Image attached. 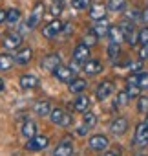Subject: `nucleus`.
<instances>
[{"instance_id":"obj_6","label":"nucleus","mask_w":148,"mask_h":156,"mask_svg":"<svg viewBox=\"0 0 148 156\" xmlns=\"http://www.w3.org/2000/svg\"><path fill=\"white\" fill-rule=\"evenodd\" d=\"M40 66H42V70H46V72H49V73H53L59 66H60V57L57 55V53H51V55H46L44 59H42V62H40Z\"/></svg>"},{"instance_id":"obj_28","label":"nucleus","mask_w":148,"mask_h":156,"mask_svg":"<svg viewBox=\"0 0 148 156\" xmlns=\"http://www.w3.org/2000/svg\"><path fill=\"white\" fill-rule=\"evenodd\" d=\"M71 6L79 11H82L86 8H90V0H71Z\"/></svg>"},{"instance_id":"obj_8","label":"nucleus","mask_w":148,"mask_h":156,"mask_svg":"<svg viewBox=\"0 0 148 156\" xmlns=\"http://www.w3.org/2000/svg\"><path fill=\"white\" fill-rule=\"evenodd\" d=\"M20 44H22V35L20 33H8L2 41V46L6 50H18Z\"/></svg>"},{"instance_id":"obj_32","label":"nucleus","mask_w":148,"mask_h":156,"mask_svg":"<svg viewBox=\"0 0 148 156\" xmlns=\"http://www.w3.org/2000/svg\"><path fill=\"white\" fill-rule=\"evenodd\" d=\"M128 101H130V94H128V90L119 92V96H117V103H119V105H126Z\"/></svg>"},{"instance_id":"obj_16","label":"nucleus","mask_w":148,"mask_h":156,"mask_svg":"<svg viewBox=\"0 0 148 156\" xmlns=\"http://www.w3.org/2000/svg\"><path fill=\"white\" fill-rule=\"evenodd\" d=\"M112 92H113V83H112V81H103V83L97 87L95 96H97V99H106Z\"/></svg>"},{"instance_id":"obj_27","label":"nucleus","mask_w":148,"mask_h":156,"mask_svg":"<svg viewBox=\"0 0 148 156\" xmlns=\"http://www.w3.org/2000/svg\"><path fill=\"white\" fill-rule=\"evenodd\" d=\"M108 57L112 61H117V57H119V44L117 42H110V46H108Z\"/></svg>"},{"instance_id":"obj_29","label":"nucleus","mask_w":148,"mask_h":156,"mask_svg":"<svg viewBox=\"0 0 148 156\" xmlns=\"http://www.w3.org/2000/svg\"><path fill=\"white\" fill-rule=\"evenodd\" d=\"M82 119H84V125H86L88 129H90V127H93V125L97 123L95 114H92V112H88V110H86V114H84V118H82Z\"/></svg>"},{"instance_id":"obj_13","label":"nucleus","mask_w":148,"mask_h":156,"mask_svg":"<svg viewBox=\"0 0 148 156\" xmlns=\"http://www.w3.org/2000/svg\"><path fill=\"white\" fill-rule=\"evenodd\" d=\"M82 70H84V73H88V75H97L99 72H103V64H101V61H97V59H88V61L82 62Z\"/></svg>"},{"instance_id":"obj_36","label":"nucleus","mask_w":148,"mask_h":156,"mask_svg":"<svg viewBox=\"0 0 148 156\" xmlns=\"http://www.w3.org/2000/svg\"><path fill=\"white\" fill-rule=\"evenodd\" d=\"M86 132H88V127H86V125H81V127L77 129V134H79V136H86Z\"/></svg>"},{"instance_id":"obj_17","label":"nucleus","mask_w":148,"mask_h":156,"mask_svg":"<svg viewBox=\"0 0 148 156\" xmlns=\"http://www.w3.org/2000/svg\"><path fill=\"white\" fill-rule=\"evenodd\" d=\"M126 127H128V121H126V118L119 116V118H115V119L112 121V125H110V130H112L113 134H123V132L126 130Z\"/></svg>"},{"instance_id":"obj_39","label":"nucleus","mask_w":148,"mask_h":156,"mask_svg":"<svg viewBox=\"0 0 148 156\" xmlns=\"http://www.w3.org/2000/svg\"><path fill=\"white\" fill-rule=\"evenodd\" d=\"M143 20H144V22H148V9H144V11H143Z\"/></svg>"},{"instance_id":"obj_15","label":"nucleus","mask_w":148,"mask_h":156,"mask_svg":"<svg viewBox=\"0 0 148 156\" xmlns=\"http://www.w3.org/2000/svg\"><path fill=\"white\" fill-rule=\"evenodd\" d=\"M53 73H55V77H57L60 83H69L73 77H75V75H73V70H71L69 66H62V64H60Z\"/></svg>"},{"instance_id":"obj_18","label":"nucleus","mask_w":148,"mask_h":156,"mask_svg":"<svg viewBox=\"0 0 148 156\" xmlns=\"http://www.w3.org/2000/svg\"><path fill=\"white\" fill-rule=\"evenodd\" d=\"M86 87H88V83L84 79H75L73 77L69 81V92H73V94H82L86 90Z\"/></svg>"},{"instance_id":"obj_4","label":"nucleus","mask_w":148,"mask_h":156,"mask_svg":"<svg viewBox=\"0 0 148 156\" xmlns=\"http://www.w3.org/2000/svg\"><path fill=\"white\" fill-rule=\"evenodd\" d=\"M88 147H90L92 151H95V152H103V151L108 149V138L103 136V134H95V136L90 138Z\"/></svg>"},{"instance_id":"obj_9","label":"nucleus","mask_w":148,"mask_h":156,"mask_svg":"<svg viewBox=\"0 0 148 156\" xmlns=\"http://www.w3.org/2000/svg\"><path fill=\"white\" fill-rule=\"evenodd\" d=\"M133 140H135V143H137V145H141V147L148 145V123H146V121H144V123H141V125H137Z\"/></svg>"},{"instance_id":"obj_20","label":"nucleus","mask_w":148,"mask_h":156,"mask_svg":"<svg viewBox=\"0 0 148 156\" xmlns=\"http://www.w3.org/2000/svg\"><path fill=\"white\" fill-rule=\"evenodd\" d=\"M33 112L39 114V116H49V112H51L49 101H37V103L33 105Z\"/></svg>"},{"instance_id":"obj_14","label":"nucleus","mask_w":148,"mask_h":156,"mask_svg":"<svg viewBox=\"0 0 148 156\" xmlns=\"http://www.w3.org/2000/svg\"><path fill=\"white\" fill-rule=\"evenodd\" d=\"M71 152H73V141H71L69 138H64V140L57 145V149L53 151L55 156H69Z\"/></svg>"},{"instance_id":"obj_26","label":"nucleus","mask_w":148,"mask_h":156,"mask_svg":"<svg viewBox=\"0 0 148 156\" xmlns=\"http://www.w3.org/2000/svg\"><path fill=\"white\" fill-rule=\"evenodd\" d=\"M18 19H20V11L18 9H15V8L13 9H8V15H6V22L8 24H15Z\"/></svg>"},{"instance_id":"obj_24","label":"nucleus","mask_w":148,"mask_h":156,"mask_svg":"<svg viewBox=\"0 0 148 156\" xmlns=\"http://www.w3.org/2000/svg\"><path fill=\"white\" fill-rule=\"evenodd\" d=\"M13 64H15V61H13L11 55H8V53H0V70H9Z\"/></svg>"},{"instance_id":"obj_41","label":"nucleus","mask_w":148,"mask_h":156,"mask_svg":"<svg viewBox=\"0 0 148 156\" xmlns=\"http://www.w3.org/2000/svg\"><path fill=\"white\" fill-rule=\"evenodd\" d=\"M146 123H148V112H146Z\"/></svg>"},{"instance_id":"obj_42","label":"nucleus","mask_w":148,"mask_h":156,"mask_svg":"<svg viewBox=\"0 0 148 156\" xmlns=\"http://www.w3.org/2000/svg\"><path fill=\"white\" fill-rule=\"evenodd\" d=\"M53 2H60V0H53Z\"/></svg>"},{"instance_id":"obj_22","label":"nucleus","mask_w":148,"mask_h":156,"mask_svg":"<svg viewBox=\"0 0 148 156\" xmlns=\"http://www.w3.org/2000/svg\"><path fill=\"white\" fill-rule=\"evenodd\" d=\"M20 132H22L24 138H31V136H35V134H37V125H35V121L26 119L24 125H22V129H20Z\"/></svg>"},{"instance_id":"obj_37","label":"nucleus","mask_w":148,"mask_h":156,"mask_svg":"<svg viewBox=\"0 0 148 156\" xmlns=\"http://www.w3.org/2000/svg\"><path fill=\"white\" fill-rule=\"evenodd\" d=\"M137 15H141V13H139V11H135V9H132V11H130V15H128V20H135V19H137Z\"/></svg>"},{"instance_id":"obj_10","label":"nucleus","mask_w":148,"mask_h":156,"mask_svg":"<svg viewBox=\"0 0 148 156\" xmlns=\"http://www.w3.org/2000/svg\"><path fill=\"white\" fill-rule=\"evenodd\" d=\"M33 59V50L31 48H20L17 53H15V57H13V61H15V64H20V66H24V64H28L29 61Z\"/></svg>"},{"instance_id":"obj_3","label":"nucleus","mask_w":148,"mask_h":156,"mask_svg":"<svg viewBox=\"0 0 148 156\" xmlns=\"http://www.w3.org/2000/svg\"><path fill=\"white\" fill-rule=\"evenodd\" d=\"M42 13H44V4H42V2H39V4L33 8V11L29 13L28 20H26V28L33 30V28H35V26L40 22V19H42Z\"/></svg>"},{"instance_id":"obj_23","label":"nucleus","mask_w":148,"mask_h":156,"mask_svg":"<svg viewBox=\"0 0 148 156\" xmlns=\"http://www.w3.org/2000/svg\"><path fill=\"white\" fill-rule=\"evenodd\" d=\"M108 35L112 37V42H117V44H121V42L124 41V35H123V31H121V28H119V26H115V28H110Z\"/></svg>"},{"instance_id":"obj_21","label":"nucleus","mask_w":148,"mask_h":156,"mask_svg":"<svg viewBox=\"0 0 148 156\" xmlns=\"http://www.w3.org/2000/svg\"><path fill=\"white\" fill-rule=\"evenodd\" d=\"M104 15H106V6H103V4H93V6H90V17H92L93 20L104 19Z\"/></svg>"},{"instance_id":"obj_19","label":"nucleus","mask_w":148,"mask_h":156,"mask_svg":"<svg viewBox=\"0 0 148 156\" xmlns=\"http://www.w3.org/2000/svg\"><path fill=\"white\" fill-rule=\"evenodd\" d=\"M73 108H75L77 112H86V110L90 108V99H88L86 96L79 94V96H77V99L73 101Z\"/></svg>"},{"instance_id":"obj_1","label":"nucleus","mask_w":148,"mask_h":156,"mask_svg":"<svg viewBox=\"0 0 148 156\" xmlns=\"http://www.w3.org/2000/svg\"><path fill=\"white\" fill-rule=\"evenodd\" d=\"M49 121L55 123V125H59V127H69L71 125V116L66 110H62V108H51Z\"/></svg>"},{"instance_id":"obj_34","label":"nucleus","mask_w":148,"mask_h":156,"mask_svg":"<svg viewBox=\"0 0 148 156\" xmlns=\"http://www.w3.org/2000/svg\"><path fill=\"white\" fill-rule=\"evenodd\" d=\"M143 48H141V53H139V59L143 61V59H148V42L146 44H141Z\"/></svg>"},{"instance_id":"obj_33","label":"nucleus","mask_w":148,"mask_h":156,"mask_svg":"<svg viewBox=\"0 0 148 156\" xmlns=\"http://www.w3.org/2000/svg\"><path fill=\"white\" fill-rule=\"evenodd\" d=\"M139 42L141 44H146L148 42V28H144V30L139 31Z\"/></svg>"},{"instance_id":"obj_12","label":"nucleus","mask_w":148,"mask_h":156,"mask_svg":"<svg viewBox=\"0 0 148 156\" xmlns=\"http://www.w3.org/2000/svg\"><path fill=\"white\" fill-rule=\"evenodd\" d=\"M18 85H20V88H24V90L37 88V87H39V77L33 75V73H24L20 79H18Z\"/></svg>"},{"instance_id":"obj_2","label":"nucleus","mask_w":148,"mask_h":156,"mask_svg":"<svg viewBox=\"0 0 148 156\" xmlns=\"http://www.w3.org/2000/svg\"><path fill=\"white\" fill-rule=\"evenodd\" d=\"M48 143H49V140H48L46 136H42V134H35V136L28 138L26 149H28V151H44V149L48 147Z\"/></svg>"},{"instance_id":"obj_40","label":"nucleus","mask_w":148,"mask_h":156,"mask_svg":"<svg viewBox=\"0 0 148 156\" xmlns=\"http://www.w3.org/2000/svg\"><path fill=\"white\" fill-rule=\"evenodd\" d=\"M4 88H6V83H4V79H0V92H4Z\"/></svg>"},{"instance_id":"obj_11","label":"nucleus","mask_w":148,"mask_h":156,"mask_svg":"<svg viewBox=\"0 0 148 156\" xmlns=\"http://www.w3.org/2000/svg\"><path fill=\"white\" fill-rule=\"evenodd\" d=\"M90 30H92V33L99 39V37L108 35V31H110V24H108L106 19H99V20H95V24H93Z\"/></svg>"},{"instance_id":"obj_5","label":"nucleus","mask_w":148,"mask_h":156,"mask_svg":"<svg viewBox=\"0 0 148 156\" xmlns=\"http://www.w3.org/2000/svg\"><path fill=\"white\" fill-rule=\"evenodd\" d=\"M62 26H64V24H62L60 20H57V19H55V20L48 22V24L42 28V35H44L46 39H53V37H57V35L62 31Z\"/></svg>"},{"instance_id":"obj_31","label":"nucleus","mask_w":148,"mask_h":156,"mask_svg":"<svg viewBox=\"0 0 148 156\" xmlns=\"http://www.w3.org/2000/svg\"><path fill=\"white\" fill-rule=\"evenodd\" d=\"M137 108H139V112H143V114H146L148 112V98H139V101H137Z\"/></svg>"},{"instance_id":"obj_35","label":"nucleus","mask_w":148,"mask_h":156,"mask_svg":"<svg viewBox=\"0 0 148 156\" xmlns=\"http://www.w3.org/2000/svg\"><path fill=\"white\" fill-rule=\"evenodd\" d=\"M128 94H130V98L132 96H137L139 94V87L137 85H128Z\"/></svg>"},{"instance_id":"obj_25","label":"nucleus","mask_w":148,"mask_h":156,"mask_svg":"<svg viewBox=\"0 0 148 156\" xmlns=\"http://www.w3.org/2000/svg\"><path fill=\"white\" fill-rule=\"evenodd\" d=\"M124 6H126V0H108L106 9H110V11H121Z\"/></svg>"},{"instance_id":"obj_7","label":"nucleus","mask_w":148,"mask_h":156,"mask_svg":"<svg viewBox=\"0 0 148 156\" xmlns=\"http://www.w3.org/2000/svg\"><path fill=\"white\" fill-rule=\"evenodd\" d=\"M88 59H90V46L84 44V42L77 44L75 50H73V61H75V62H84Z\"/></svg>"},{"instance_id":"obj_38","label":"nucleus","mask_w":148,"mask_h":156,"mask_svg":"<svg viewBox=\"0 0 148 156\" xmlns=\"http://www.w3.org/2000/svg\"><path fill=\"white\" fill-rule=\"evenodd\" d=\"M6 15H8V11H6V9H0V24L6 22Z\"/></svg>"},{"instance_id":"obj_30","label":"nucleus","mask_w":148,"mask_h":156,"mask_svg":"<svg viewBox=\"0 0 148 156\" xmlns=\"http://www.w3.org/2000/svg\"><path fill=\"white\" fill-rule=\"evenodd\" d=\"M139 88L148 90V72H139Z\"/></svg>"}]
</instances>
